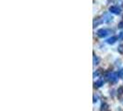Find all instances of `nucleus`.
<instances>
[{
  "mask_svg": "<svg viewBox=\"0 0 123 111\" xmlns=\"http://www.w3.org/2000/svg\"><path fill=\"white\" fill-rule=\"evenodd\" d=\"M122 11L121 7L118 6H111L109 7V12L113 13V14H116V15H119Z\"/></svg>",
  "mask_w": 123,
  "mask_h": 111,
  "instance_id": "nucleus-1",
  "label": "nucleus"
},
{
  "mask_svg": "<svg viewBox=\"0 0 123 111\" xmlns=\"http://www.w3.org/2000/svg\"><path fill=\"white\" fill-rule=\"evenodd\" d=\"M109 34V31L106 29H100L97 31V36L100 38H104V37L107 36Z\"/></svg>",
  "mask_w": 123,
  "mask_h": 111,
  "instance_id": "nucleus-2",
  "label": "nucleus"
},
{
  "mask_svg": "<svg viewBox=\"0 0 123 111\" xmlns=\"http://www.w3.org/2000/svg\"><path fill=\"white\" fill-rule=\"evenodd\" d=\"M106 77H107V80H109L110 82H112V83L116 82L117 80V79H118V76H117V73H110L108 74Z\"/></svg>",
  "mask_w": 123,
  "mask_h": 111,
  "instance_id": "nucleus-3",
  "label": "nucleus"
},
{
  "mask_svg": "<svg viewBox=\"0 0 123 111\" xmlns=\"http://www.w3.org/2000/svg\"><path fill=\"white\" fill-rule=\"evenodd\" d=\"M113 20V17L109 15V14H105L104 15V17H103V21L105 22V23H107V22H110Z\"/></svg>",
  "mask_w": 123,
  "mask_h": 111,
  "instance_id": "nucleus-4",
  "label": "nucleus"
},
{
  "mask_svg": "<svg viewBox=\"0 0 123 111\" xmlns=\"http://www.w3.org/2000/svg\"><path fill=\"white\" fill-rule=\"evenodd\" d=\"M117 38H118L117 36H112V37H110V38H108L105 42L107 43H109V44H114V43L117 41Z\"/></svg>",
  "mask_w": 123,
  "mask_h": 111,
  "instance_id": "nucleus-5",
  "label": "nucleus"
},
{
  "mask_svg": "<svg viewBox=\"0 0 123 111\" xmlns=\"http://www.w3.org/2000/svg\"><path fill=\"white\" fill-rule=\"evenodd\" d=\"M104 80H102V79H99V80H97L95 82H94V85H95V87H97V88H100L101 86H103L104 85Z\"/></svg>",
  "mask_w": 123,
  "mask_h": 111,
  "instance_id": "nucleus-6",
  "label": "nucleus"
},
{
  "mask_svg": "<svg viewBox=\"0 0 123 111\" xmlns=\"http://www.w3.org/2000/svg\"><path fill=\"white\" fill-rule=\"evenodd\" d=\"M99 63H100V58L93 54V65H98Z\"/></svg>",
  "mask_w": 123,
  "mask_h": 111,
  "instance_id": "nucleus-7",
  "label": "nucleus"
},
{
  "mask_svg": "<svg viewBox=\"0 0 123 111\" xmlns=\"http://www.w3.org/2000/svg\"><path fill=\"white\" fill-rule=\"evenodd\" d=\"M104 21H103V19H101V18H97V20H94L93 21V27H96L97 25L101 24V23H103Z\"/></svg>",
  "mask_w": 123,
  "mask_h": 111,
  "instance_id": "nucleus-8",
  "label": "nucleus"
},
{
  "mask_svg": "<svg viewBox=\"0 0 123 111\" xmlns=\"http://www.w3.org/2000/svg\"><path fill=\"white\" fill-rule=\"evenodd\" d=\"M117 52H118L119 54L123 55V43L118 45V47H117Z\"/></svg>",
  "mask_w": 123,
  "mask_h": 111,
  "instance_id": "nucleus-9",
  "label": "nucleus"
},
{
  "mask_svg": "<svg viewBox=\"0 0 123 111\" xmlns=\"http://www.w3.org/2000/svg\"><path fill=\"white\" fill-rule=\"evenodd\" d=\"M107 107H108V105L106 104V103H103L102 105H101V111H105L107 109Z\"/></svg>",
  "mask_w": 123,
  "mask_h": 111,
  "instance_id": "nucleus-10",
  "label": "nucleus"
},
{
  "mask_svg": "<svg viewBox=\"0 0 123 111\" xmlns=\"http://www.w3.org/2000/svg\"><path fill=\"white\" fill-rule=\"evenodd\" d=\"M121 94H123V87L120 86L118 89H117V95L119 96V95H121Z\"/></svg>",
  "mask_w": 123,
  "mask_h": 111,
  "instance_id": "nucleus-11",
  "label": "nucleus"
},
{
  "mask_svg": "<svg viewBox=\"0 0 123 111\" xmlns=\"http://www.w3.org/2000/svg\"><path fill=\"white\" fill-rule=\"evenodd\" d=\"M117 76H118V78H123V68H121L120 70H118L117 72Z\"/></svg>",
  "mask_w": 123,
  "mask_h": 111,
  "instance_id": "nucleus-12",
  "label": "nucleus"
},
{
  "mask_svg": "<svg viewBox=\"0 0 123 111\" xmlns=\"http://www.w3.org/2000/svg\"><path fill=\"white\" fill-rule=\"evenodd\" d=\"M100 70H101V69H98L97 71H95V72L93 73V77H94V78H95V77H98L99 76V74H100Z\"/></svg>",
  "mask_w": 123,
  "mask_h": 111,
  "instance_id": "nucleus-13",
  "label": "nucleus"
},
{
  "mask_svg": "<svg viewBox=\"0 0 123 111\" xmlns=\"http://www.w3.org/2000/svg\"><path fill=\"white\" fill-rule=\"evenodd\" d=\"M120 64H121V60H120V59H118V60H116V65H117V66H119Z\"/></svg>",
  "mask_w": 123,
  "mask_h": 111,
  "instance_id": "nucleus-14",
  "label": "nucleus"
},
{
  "mask_svg": "<svg viewBox=\"0 0 123 111\" xmlns=\"http://www.w3.org/2000/svg\"><path fill=\"white\" fill-rule=\"evenodd\" d=\"M118 28H120V29H122L123 28V21H121V22L118 23Z\"/></svg>",
  "mask_w": 123,
  "mask_h": 111,
  "instance_id": "nucleus-15",
  "label": "nucleus"
},
{
  "mask_svg": "<svg viewBox=\"0 0 123 111\" xmlns=\"http://www.w3.org/2000/svg\"><path fill=\"white\" fill-rule=\"evenodd\" d=\"M95 102H97V98L95 97V95H93V103H95Z\"/></svg>",
  "mask_w": 123,
  "mask_h": 111,
  "instance_id": "nucleus-16",
  "label": "nucleus"
},
{
  "mask_svg": "<svg viewBox=\"0 0 123 111\" xmlns=\"http://www.w3.org/2000/svg\"><path fill=\"white\" fill-rule=\"evenodd\" d=\"M122 104H123V100H122Z\"/></svg>",
  "mask_w": 123,
  "mask_h": 111,
  "instance_id": "nucleus-17",
  "label": "nucleus"
}]
</instances>
